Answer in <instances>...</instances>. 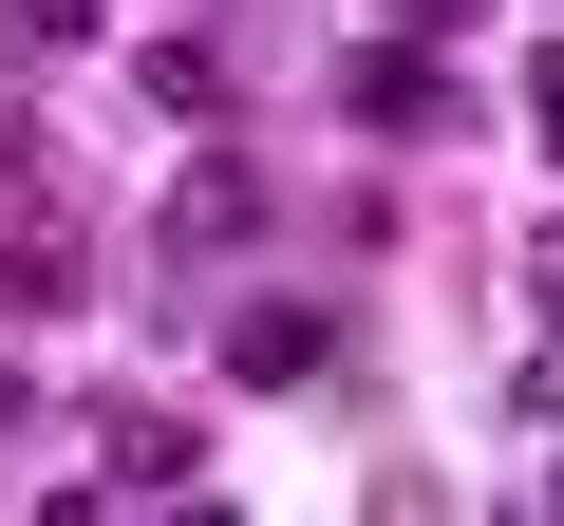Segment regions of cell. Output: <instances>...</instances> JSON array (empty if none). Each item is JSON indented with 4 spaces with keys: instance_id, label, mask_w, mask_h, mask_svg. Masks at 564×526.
<instances>
[{
    "instance_id": "6da1fadb",
    "label": "cell",
    "mask_w": 564,
    "mask_h": 526,
    "mask_svg": "<svg viewBox=\"0 0 564 526\" xmlns=\"http://www.w3.org/2000/svg\"><path fill=\"white\" fill-rule=\"evenodd\" d=\"M321 358H339V339H321V302H226V376H245V395H302Z\"/></svg>"
},
{
    "instance_id": "7a4b0ae2",
    "label": "cell",
    "mask_w": 564,
    "mask_h": 526,
    "mask_svg": "<svg viewBox=\"0 0 564 526\" xmlns=\"http://www.w3.org/2000/svg\"><path fill=\"white\" fill-rule=\"evenodd\" d=\"M245 226H263V169H245V151H188V188H170V263H226Z\"/></svg>"
},
{
    "instance_id": "3957f363",
    "label": "cell",
    "mask_w": 564,
    "mask_h": 526,
    "mask_svg": "<svg viewBox=\"0 0 564 526\" xmlns=\"http://www.w3.org/2000/svg\"><path fill=\"white\" fill-rule=\"evenodd\" d=\"M339 95H358V132H433V113H452V76H433L414 39H377V57H358Z\"/></svg>"
},
{
    "instance_id": "277c9868",
    "label": "cell",
    "mask_w": 564,
    "mask_h": 526,
    "mask_svg": "<svg viewBox=\"0 0 564 526\" xmlns=\"http://www.w3.org/2000/svg\"><path fill=\"white\" fill-rule=\"evenodd\" d=\"M132 76H151V113H188V132L226 113V57H207V39H132Z\"/></svg>"
},
{
    "instance_id": "5b68a950",
    "label": "cell",
    "mask_w": 564,
    "mask_h": 526,
    "mask_svg": "<svg viewBox=\"0 0 564 526\" xmlns=\"http://www.w3.org/2000/svg\"><path fill=\"white\" fill-rule=\"evenodd\" d=\"M0 302L57 320V302H76V244H57V226H0Z\"/></svg>"
},
{
    "instance_id": "8992f818",
    "label": "cell",
    "mask_w": 564,
    "mask_h": 526,
    "mask_svg": "<svg viewBox=\"0 0 564 526\" xmlns=\"http://www.w3.org/2000/svg\"><path fill=\"white\" fill-rule=\"evenodd\" d=\"M188 470V414H113V489H170Z\"/></svg>"
},
{
    "instance_id": "52a82bcc",
    "label": "cell",
    "mask_w": 564,
    "mask_h": 526,
    "mask_svg": "<svg viewBox=\"0 0 564 526\" xmlns=\"http://www.w3.org/2000/svg\"><path fill=\"white\" fill-rule=\"evenodd\" d=\"M113 20V0H20V39H95Z\"/></svg>"
},
{
    "instance_id": "ba28073f",
    "label": "cell",
    "mask_w": 564,
    "mask_h": 526,
    "mask_svg": "<svg viewBox=\"0 0 564 526\" xmlns=\"http://www.w3.org/2000/svg\"><path fill=\"white\" fill-rule=\"evenodd\" d=\"M527 132H545V169H564V57H545V76H527Z\"/></svg>"
},
{
    "instance_id": "9c48e42d",
    "label": "cell",
    "mask_w": 564,
    "mask_h": 526,
    "mask_svg": "<svg viewBox=\"0 0 564 526\" xmlns=\"http://www.w3.org/2000/svg\"><path fill=\"white\" fill-rule=\"evenodd\" d=\"M527 302H545V320H564V226H545V244H527Z\"/></svg>"
},
{
    "instance_id": "30bf717a",
    "label": "cell",
    "mask_w": 564,
    "mask_h": 526,
    "mask_svg": "<svg viewBox=\"0 0 564 526\" xmlns=\"http://www.w3.org/2000/svg\"><path fill=\"white\" fill-rule=\"evenodd\" d=\"M527 414H545V432H564V339H545V358H527Z\"/></svg>"
},
{
    "instance_id": "8fae6325",
    "label": "cell",
    "mask_w": 564,
    "mask_h": 526,
    "mask_svg": "<svg viewBox=\"0 0 564 526\" xmlns=\"http://www.w3.org/2000/svg\"><path fill=\"white\" fill-rule=\"evenodd\" d=\"M39 526H113V489H57V507H39Z\"/></svg>"
},
{
    "instance_id": "7c38bea8",
    "label": "cell",
    "mask_w": 564,
    "mask_h": 526,
    "mask_svg": "<svg viewBox=\"0 0 564 526\" xmlns=\"http://www.w3.org/2000/svg\"><path fill=\"white\" fill-rule=\"evenodd\" d=\"M170 526H245V507H207V489H188V507H170Z\"/></svg>"
},
{
    "instance_id": "4fadbf2b",
    "label": "cell",
    "mask_w": 564,
    "mask_h": 526,
    "mask_svg": "<svg viewBox=\"0 0 564 526\" xmlns=\"http://www.w3.org/2000/svg\"><path fill=\"white\" fill-rule=\"evenodd\" d=\"M395 20H470V0H395Z\"/></svg>"
},
{
    "instance_id": "5bb4252c",
    "label": "cell",
    "mask_w": 564,
    "mask_h": 526,
    "mask_svg": "<svg viewBox=\"0 0 564 526\" xmlns=\"http://www.w3.org/2000/svg\"><path fill=\"white\" fill-rule=\"evenodd\" d=\"M545 526H564V470H545Z\"/></svg>"
},
{
    "instance_id": "9a60e30c",
    "label": "cell",
    "mask_w": 564,
    "mask_h": 526,
    "mask_svg": "<svg viewBox=\"0 0 564 526\" xmlns=\"http://www.w3.org/2000/svg\"><path fill=\"white\" fill-rule=\"evenodd\" d=\"M0 395H20V376H0Z\"/></svg>"
}]
</instances>
